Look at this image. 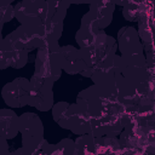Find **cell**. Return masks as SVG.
Masks as SVG:
<instances>
[{
    "instance_id": "ac0fdd59",
    "label": "cell",
    "mask_w": 155,
    "mask_h": 155,
    "mask_svg": "<svg viewBox=\"0 0 155 155\" xmlns=\"http://www.w3.org/2000/svg\"><path fill=\"white\" fill-rule=\"evenodd\" d=\"M8 153V147H7V139L0 137V155L1 154H7Z\"/></svg>"
},
{
    "instance_id": "7c38bea8",
    "label": "cell",
    "mask_w": 155,
    "mask_h": 155,
    "mask_svg": "<svg viewBox=\"0 0 155 155\" xmlns=\"http://www.w3.org/2000/svg\"><path fill=\"white\" fill-rule=\"evenodd\" d=\"M150 13V7L145 0H134L133 2L124 6L122 15L127 21L137 22L143 16Z\"/></svg>"
},
{
    "instance_id": "4fadbf2b",
    "label": "cell",
    "mask_w": 155,
    "mask_h": 155,
    "mask_svg": "<svg viewBox=\"0 0 155 155\" xmlns=\"http://www.w3.org/2000/svg\"><path fill=\"white\" fill-rule=\"evenodd\" d=\"M102 30H104V29H93V28L80 27V29L75 34V40H76L79 47L87 48V47L93 46V44L96 42V40Z\"/></svg>"
},
{
    "instance_id": "ffe728a7",
    "label": "cell",
    "mask_w": 155,
    "mask_h": 155,
    "mask_svg": "<svg viewBox=\"0 0 155 155\" xmlns=\"http://www.w3.org/2000/svg\"><path fill=\"white\" fill-rule=\"evenodd\" d=\"M22 1H24V2H27V4H29V5H31V6H38V5H40V4H42L45 0H22Z\"/></svg>"
},
{
    "instance_id": "30bf717a",
    "label": "cell",
    "mask_w": 155,
    "mask_h": 155,
    "mask_svg": "<svg viewBox=\"0 0 155 155\" xmlns=\"http://www.w3.org/2000/svg\"><path fill=\"white\" fill-rule=\"evenodd\" d=\"M19 132V116L11 109H0V137L15 138Z\"/></svg>"
},
{
    "instance_id": "52a82bcc",
    "label": "cell",
    "mask_w": 155,
    "mask_h": 155,
    "mask_svg": "<svg viewBox=\"0 0 155 155\" xmlns=\"http://www.w3.org/2000/svg\"><path fill=\"white\" fill-rule=\"evenodd\" d=\"M13 35L17 38V40L30 52L34 48H39L41 47L44 44H46L47 41H51L44 29L41 23L40 24H34V25H22L18 27L16 30L12 31Z\"/></svg>"
},
{
    "instance_id": "9a60e30c",
    "label": "cell",
    "mask_w": 155,
    "mask_h": 155,
    "mask_svg": "<svg viewBox=\"0 0 155 155\" xmlns=\"http://www.w3.org/2000/svg\"><path fill=\"white\" fill-rule=\"evenodd\" d=\"M138 36L140 39V41L144 44H149L153 42V19L150 13L143 16L142 18H139L138 21Z\"/></svg>"
},
{
    "instance_id": "2e32d148",
    "label": "cell",
    "mask_w": 155,
    "mask_h": 155,
    "mask_svg": "<svg viewBox=\"0 0 155 155\" xmlns=\"http://www.w3.org/2000/svg\"><path fill=\"white\" fill-rule=\"evenodd\" d=\"M15 18V10L10 1L0 0V25L2 27L5 23L12 21Z\"/></svg>"
},
{
    "instance_id": "9c48e42d",
    "label": "cell",
    "mask_w": 155,
    "mask_h": 155,
    "mask_svg": "<svg viewBox=\"0 0 155 155\" xmlns=\"http://www.w3.org/2000/svg\"><path fill=\"white\" fill-rule=\"evenodd\" d=\"M4 44L10 57V68H15V69L23 68L28 62L29 51L17 40L13 33L4 38Z\"/></svg>"
},
{
    "instance_id": "44dd1931",
    "label": "cell",
    "mask_w": 155,
    "mask_h": 155,
    "mask_svg": "<svg viewBox=\"0 0 155 155\" xmlns=\"http://www.w3.org/2000/svg\"><path fill=\"white\" fill-rule=\"evenodd\" d=\"M69 4H90L92 0H68Z\"/></svg>"
},
{
    "instance_id": "7402d4cb",
    "label": "cell",
    "mask_w": 155,
    "mask_h": 155,
    "mask_svg": "<svg viewBox=\"0 0 155 155\" xmlns=\"http://www.w3.org/2000/svg\"><path fill=\"white\" fill-rule=\"evenodd\" d=\"M1 29H2V27L0 25V42H1V41H2V39H4V38H2V35H1Z\"/></svg>"
},
{
    "instance_id": "ba28073f",
    "label": "cell",
    "mask_w": 155,
    "mask_h": 155,
    "mask_svg": "<svg viewBox=\"0 0 155 155\" xmlns=\"http://www.w3.org/2000/svg\"><path fill=\"white\" fill-rule=\"evenodd\" d=\"M116 45L121 52V56L144 53L143 44L138 36L137 29L132 27H124L119 30Z\"/></svg>"
},
{
    "instance_id": "8fae6325",
    "label": "cell",
    "mask_w": 155,
    "mask_h": 155,
    "mask_svg": "<svg viewBox=\"0 0 155 155\" xmlns=\"http://www.w3.org/2000/svg\"><path fill=\"white\" fill-rule=\"evenodd\" d=\"M13 10L15 18H17L22 25H34L41 23L40 16L35 6H31L24 1H19L16 4V6H13Z\"/></svg>"
},
{
    "instance_id": "277c9868",
    "label": "cell",
    "mask_w": 155,
    "mask_h": 155,
    "mask_svg": "<svg viewBox=\"0 0 155 155\" xmlns=\"http://www.w3.org/2000/svg\"><path fill=\"white\" fill-rule=\"evenodd\" d=\"M30 87H29V99L28 105L34 107L40 111H47L53 107V90L52 82L42 80L35 75L30 79Z\"/></svg>"
},
{
    "instance_id": "e0dca14e",
    "label": "cell",
    "mask_w": 155,
    "mask_h": 155,
    "mask_svg": "<svg viewBox=\"0 0 155 155\" xmlns=\"http://www.w3.org/2000/svg\"><path fill=\"white\" fill-rule=\"evenodd\" d=\"M6 68H10V57L2 39V41L0 42V69H6Z\"/></svg>"
},
{
    "instance_id": "603a6c76",
    "label": "cell",
    "mask_w": 155,
    "mask_h": 155,
    "mask_svg": "<svg viewBox=\"0 0 155 155\" xmlns=\"http://www.w3.org/2000/svg\"><path fill=\"white\" fill-rule=\"evenodd\" d=\"M7 1H10V2H12V1H13V0H7Z\"/></svg>"
},
{
    "instance_id": "5bb4252c",
    "label": "cell",
    "mask_w": 155,
    "mask_h": 155,
    "mask_svg": "<svg viewBox=\"0 0 155 155\" xmlns=\"http://www.w3.org/2000/svg\"><path fill=\"white\" fill-rule=\"evenodd\" d=\"M44 154H75V142L71 139H62L58 144H48L46 140L42 145Z\"/></svg>"
},
{
    "instance_id": "6da1fadb",
    "label": "cell",
    "mask_w": 155,
    "mask_h": 155,
    "mask_svg": "<svg viewBox=\"0 0 155 155\" xmlns=\"http://www.w3.org/2000/svg\"><path fill=\"white\" fill-rule=\"evenodd\" d=\"M61 46L57 40L47 41L38 48L34 75L53 84L61 78Z\"/></svg>"
},
{
    "instance_id": "8992f818",
    "label": "cell",
    "mask_w": 155,
    "mask_h": 155,
    "mask_svg": "<svg viewBox=\"0 0 155 155\" xmlns=\"http://www.w3.org/2000/svg\"><path fill=\"white\" fill-rule=\"evenodd\" d=\"M61 64L62 70L69 75L80 74L90 78L92 74V67H87L81 58L80 50L71 45L61 46Z\"/></svg>"
},
{
    "instance_id": "3957f363",
    "label": "cell",
    "mask_w": 155,
    "mask_h": 155,
    "mask_svg": "<svg viewBox=\"0 0 155 155\" xmlns=\"http://www.w3.org/2000/svg\"><path fill=\"white\" fill-rule=\"evenodd\" d=\"M113 0H92L90 2V10L81 18V25L93 29H104L113 19L115 10Z\"/></svg>"
},
{
    "instance_id": "7a4b0ae2",
    "label": "cell",
    "mask_w": 155,
    "mask_h": 155,
    "mask_svg": "<svg viewBox=\"0 0 155 155\" xmlns=\"http://www.w3.org/2000/svg\"><path fill=\"white\" fill-rule=\"evenodd\" d=\"M22 136V149L17 153L38 154L41 153L44 139V126L41 119L35 113H24L19 116V132Z\"/></svg>"
},
{
    "instance_id": "d6986e66",
    "label": "cell",
    "mask_w": 155,
    "mask_h": 155,
    "mask_svg": "<svg viewBox=\"0 0 155 155\" xmlns=\"http://www.w3.org/2000/svg\"><path fill=\"white\" fill-rule=\"evenodd\" d=\"M133 1H134V0H114V4L124 7V6H126V5H128V4L133 2Z\"/></svg>"
},
{
    "instance_id": "5b68a950",
    "label": "cell",
    "mask_w": 155,
    "mask_h": 155,
    "mask_svg": "<svg viewBox=\"0 0 155 155\" xmlns=\"http://www.w3.org/2000/svg\"><path fill=\"white\" fill-rule=\"evenodd\" d=\"M29 87L30 81L25 78H16L15 80L7 82L1 90V96L6 105L12 108L28 105Z\"/></svg>"
}]
</instances>
